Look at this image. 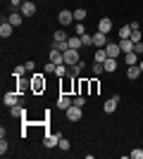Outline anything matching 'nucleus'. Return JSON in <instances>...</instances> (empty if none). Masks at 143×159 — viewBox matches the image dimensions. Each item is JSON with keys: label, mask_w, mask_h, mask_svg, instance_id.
<instances>
[{"label": "nucleus", "mask_w": 143, "mask_h": 159, "mask_svg": "<svg viewBox=\"0 0 143 159\" xmlns=\"http://www.w3.org/2000/svg\"><path fill=\"white\" fill-rule=\"evenodd\" d=\"M64 55V64L67 66H74L76 62H81V50H72V48H69L67 52H62Z\"/></svg>", "instance_id": "f257e3e1"}, {"label": "nucleus", "mask_w": 143, "mask_h": 159, "mask_svg": "<svg viewBox=\"0 0 143 159\" xmlns=\"http://www.w3.org/2000/svg\"><path fill=\"white\" fill-rule=\"evenodd\" d=\"M60 133H45V138H43V145L48 147V150H50V147H57L60 145Z\"/></svg>", "instance_id": "f03ea898"}, {"label": "nucleus", "mask_w": 143, "mask_h": 159, "mask_svg": "<svg viewBox=\"0 0 143 159\" xmlns=\"http://www.w3.org/2000/svg\"><path fill=\"white\" fill-rule=\"evenodd\" d=\"M81 109H83V107L72 105L69 109H64V114H67V119H69V121H81Z\"/></svg>", "instance_id": "7ed1b4c3"}, {"label": "nucleus", "mask_w": 143, "mask_h": 159, "mask_svg": "<svg viewBox=\"0 0 143 159\" xmlns=\"http://www.w3.org/2000/svg\"><path fill=\"white\" fill-rule=\"evenodd\" d=\"M19 12L24 14V17H34V14H36V2H34V0H29V2H21Z\"/></svg>", "instance_id": "20e7f679"}, {"label": "nucleus", "mask_w": 143, "mask_h": 159, "mask_svg": "<svg viewBox=\"0 0 143 159\" xmlns=\"http://www.w3.org/2000/svg\"><path fill=\"white\" fill-rule=\"evenodd\" d=\"M117 107H119V95H115V98H110L105 105H102V109H105V114H112L117 112Z\"/></svg>", "instance_id": "39448f33"}, {"label": "nucleus", "mask_w": 143, "mask_h": 159, "mask_svg": "<svg viewBox=\"0 0 143 159\" xmlns=\"http://www.w3.org/2000/svg\"><path fill=\"white\" fill-rule=\"evenodd\" d=\"M57 21H60L62 26H69V24L74 21V12H69V10H62L60 17H57Z\"/></svg>", "instance_id": "423d86ee"}, {"label": "nucleus", "mask_w": 143, "mask_h": 159, "mask_svg": "<svg viewBox=\"0 0 143 159\" xmlns=\"http://www.w3.org/2000/svg\"><path fill=\"white\" fill-rule=\"evenodd\" d=\"M2 102H5L7 107L17 105V102H19V93H14V90H7V93L2 95Z\"/></svg>", "instance_id": "0eeeda50"}, {"label": "nucleus", "mask_w": 143, "mask_h": 159, "mask_svg": "<svg viewBox=\"0 0 143 159\" xmlns=\"http://www.w3.org/2000/svg\"><path fill=\"white\" fill-rule=\"evenodd\" d=\"M107 43H110V40H107V33L98 31V33H95V36H93V45H95V48H105V45H107Z\"/></svg>", "instance_id": "6e6552de"}, {"label": "nucleus", "mask_w": 143, "mask_h": 159, "mask_svg": "<svg viewBox=\"0 0 143 159\" xmlns=\"http://www.w3.org/2000/svg\"><path fill=\"white\" fill-rule=\"evenodd\" d=\"M72 105H74V100L69 98V95H64V93H62L60 98H57V107H60L62 112H64V109H69V107H72Z\"/></svg>", "instance_id": "1a4fd4ad"}, {"label": "nucleus", "mask_w": 143, "mask_h": 159, "mask_svg": "<svg viewBox=\"0 0 143 159\" xmlns=\"http://www.w3.org/2000/svg\"><path fill=\"white\" fill-rule=\"evenodd\" d=\"M134 45H136V43H134L131 38H119V48H122L124 55H126V52H134Z\"/></svg>", "instance_id": "9d476101"}, {"label": "nucleus", "mask_w": 143, "mask_h": 159, "mask_svg": "<svg viewBox=\"0 0 143 159\" xmlns=\"http://www.w3.org/2000/svg\"><path fill=\"white\" fill-rule=\"evenodd\" d=\"M98 31H102V33H110V31H112V19H107V17L98 19Z\"/></svg>", "instance_id": "9b49d317"}, {"label": "nucleus", "mask_w": 143, "mask_h": 159, "mask_svg": "<svg viewBox=\"0 0 143 159\" xmlns=\"http://www.w3.org/2000/svg\"><path fill=\"white\" fill-rule=\"evenodd\" d=\"M7 21H10V24H12V26H19L21 21H24V14H21L19 10H14V12L10 14V17H7Z\"/></svg>", "instance_id": "f8f14e48"}, {"label": "nucleus", "mask_w": 143, "mask_h": 159, "mask_svg": "<svg viewBox=\"0 0 143 159\" xmlns=\"http://www.w3.org/2000/svg\"><path fill=\"white\" fill-rule=\"evenodd\" d=\"M105 52H107V57H117V55L122 52V48H119V43H107V45H105Z\"/></svg>", "instance_id": "ddd939ff"}, {"label": "nucleus", "mask_w": 143, "mask_h": 159, "mask_svg": "<svg viewBox=\"0 0 143 159\" xmlns=\"http://www.w3.org/2000/svg\"><path fill=\"white\" fill-rule=\"evenodd\" d=\"M50 62H55V64H64V55H62L60 50L50 48Z\"/></svg>", "instance_id": "4468645a"}, {"label": "nucleus", "mask_w": 143, "mask_h": 159, "mask_svg": "<svg viewBox=\"0 0 143 159\" xmlns=\"http://www.w3.org/2000/svg\"><path fill=\"white\" fill-rule=\"evenodd\" d=\"M12 24H10V21H2V24H0V36H2V38H10V36H12Z\"/></svg>", "instance_id": "2eb2a0df"}, {"label": "nucleus", "mask_w": 143, "mask_h": 159, "mask_svg": "<svg viewBox=\"0 0 143 159\" xmlns=\"http://www.w3.org/2000/svg\"><path fill=\"white\" fill-rule=\"evenodd\" d=\"M102 66H105V71H107V74H112L117 69V57H107V60L102 62Z\"/></svg>", "instance_id": "dca6fc26"}, {"label": "nucleus", "mask_w": 143, "mask_h": 159, "mask_svg": "<svg viewBox=\"0 0 143 159\" xmlns=\"http://www.w3.org/2000/svg\"><path fill=\"white\" fill-rule=\"evenodd\" d=\"M141 66L138 64H134V66H126V76H129V79H138V76H141Z\"/></svg>", "instance_id": "f3484780"}, {"label": "nucleus", "mask_w": 143, "mask_h": 159, "mask_svg": "<svg viewBox=\"0 0 143 159\" xmlns=\"http://www.w3.org/2000/svg\"><path fill=\"white\" fill-rule=\"evenodd\" d=\"M10 114H12L14 119H19V116H24L26 112H24V107H21L19 102H17V105H12V107H10Z\"/></svg>", "instance_id": "a211bd4d"}, {"label": "nucleus", "mask_w": 143, "mask_h": 159, "mask_svg": "<svg viewBox=\"0 0 143 159\" xmlns=\"http://www.w3.org/2000/svg\"><path fill=\"white\" fill-rule=\"evenodd\" d=\"M67 43H69V48H72V50H81V48H83L81 36H76V38H67Z\"/></svg>", "instance_id": "6ab92c4d"}, {"label": "nucleus", "mask_w": 143, "mask_h": 159, "mask_svg": "<svg viewBox=\"0 0 143 159\" xmlns=\"http://www.w3.org/2000/svg\"><path fill=\"white\" fill-rule=\"evenodd\" d=\"M124 62H126V66L138 64V55L136 52H126V55H124Z\"/></svg>", "instance_id": "aec40b11"}, {"label": "nucleus", "mask_w": 143, "mask_h": 159, "mask_svg": "<svg viewBox=\"0 0 143 159\" xmlns=\"http://www.w3.org/2000/svg\"><path fill=\"white\" fill-rule=\"evenodd\" d=\"M105 60H107V52H105V48H98V52L93 55V62H100V64H102Z\"/></svg>", "instance_id": "412c9836"}, {"label": "nucleus", "mask_w": 143, "mask_h": 159, "mask_svg": "<svg viewBox=\"0 0 143 159\" xmlns=\"http://www.w3.org/2000/svg\"><path fill=\"white\" fill-rule=\"evenodd\" d=\"M55 76H60V79H62V76H69L67 64H57V66H55Z\"/></svg>", "instance_id": "4be33fe9"}, {"label": "nucleus", "mask_w": 143, "mask_h": 159, "mask_svg": "<svg viewBox=\"0 0 143 159\" xmlns=\"http://www.w3.org/2000/svg\"><path fill=\"white\" fill-rule=\"evenodd\" d=\"M81 71H83V60H81V62H76V64L69 69V76H79Z\"/></svg>", "instance_id": "5701e85b"}, {"label": "nucleus", "mask_w": 143, "mask_h": 159, "mask_svg": "<svg viewBox=\"0 0 143 159\" xmlns=\"http://www.w3.org/2000/svg\"><path fill=\"white\" fill-rule=\"evenodd\" d=\"M31 86H34V90H41V88L45 86V83H43V74H36V76H34V83H31Z\"/></svg>", "instance_id": "b1692460"}, {"label": "nucleus", "mask_w": 143, "mask_h": 159, "mask_svg": "<svg viewBox=\"0 0 143 159\" xmlns=\"http://www.w3.org/2000/svg\"><path fill=\"white\" fill-rule=\"evenodd\" d=\"M86 19V10H83V7H76L74 10V21H83Z\"/></svg>", "instance_id": "393cba45"}, {"label": "nucleus", "mask_w": 143, "mask_h": 159, "mask_svg": "<svg viewBox=\"0 0 143 159\" xmlns=\"http://www.w3.org/2000/svg\"><path fill=\"white\" fill-rule=\"evenodd\" d=\"M131 31H134L131 26H122L119 29V38H131Z\"/></svg>", "instance_id": "a878e982"}, {"label": "nucleus", "mask_w": 143, "mask_h": 159, "mask_svg": "<svg viewBox=\"0 0 143 159\" xmlns=\"http://www.w3.org/2000/svg\"><path fill=\"white\" fill-rule=\"evenodd\" d=\"M129 157H131V159H143V147H136V150H131Z\"/></svg>", "instance_id": "bb28decb"}, {"label": "nucleus", "mask_w": 143, "mask_h": 159, "mask_svg": "<svg viewBox=\"0 0 143 159\" xmlns=\"http://www.w3.org/2000/svg\"><path fill=\"white\" fill-rule=\"evenodd\" d=\"M102 71H105V66H102L100 62H93V76H100Z\"/></svg>", "instance_id": "cd10ccee"}, {"label": "nucleus", "mask_w": 143, "mask_h": 159, "mask_svg": "<svg viewBox=\"0 0 143 159\" xmlns=\"http://www.w3.org/2000/svg\"><path fill=\"white\" fill-rule=\"evenodd\" d=\"M57 147H60L62 152H67L69 147H72V143H69V140H67V138H60V145H57Z\"/></svg>", "instance_id": "c85d7f7f"}, {"label": "nucleus", "mask_w": 143, "mask_h": 159, "mask_svg": "<svg viewBox=\"0 0 143 159\" xmlns=\"http://www.w3.org/2000/svg\"><path fill=\"white\" fill-rule=\"evenodd\" d=\"M74 31H76V36H83V33H86V26H83V21H76Z\"/></svg>", "instance_id": "c756f323"}, {"label": "nucleus", "mask_w": 143, "mask_h": 159, "mask_svg": "<svg viewBox=\"0 0 143 159\" xmlns=\"http://www.w3.org/2000/svg\"><path fill=\"white\" fill-rule=\"evenodd\" d=\"M67 38H69V36H67L64 31H55V33H53V40H67Z\"/></svg>", "instance_id": "7c9ffc66"}, {"label": "nucleus", "mask_w": 143, "mask_h": 159, "mask_svg": "<svg viewBox=\"0 0 143 159\" xmlns=\"http://www.w3.org/2000/svg\"><path fill=\"white\" fill-rule=\"evenodd\" d=\"M81 43H83V48H86V45H93V36L83 33V36H81Z\"/></svg>", "instance_id": "2f4dec72"}, {"label": "nucleus", "mask_w": 143, "mask_h": 159, "mask_svg": "<svg viewBox=\"0 0 143 159\" xmlns=\"http://www.w3.org/2000/svg\"><path fill=\"white\" fill-rule=\"evenodd\" d=\"M7 150H10V145H7V140L2 138V140H0V154L5 157V154H7Z\"/></svg>", "instance_id": "473e14b6"}, {"label": "nucleus", "mask_w": 143, "mask_h": 159, "mask_svg": "<svg viewBox=\"0 0 143 159\" xmlns=\"http://www.w3.org/2000/svg\"><path fill=\"white\" fill-rule=\"evenodd\" d=\"M55 66H57L55 62H48V64L43 66V71H45V74H55Z\"/></svg>", "instance_id": "72a5a7b5"}, {"label": "nucleus", "mask_w": 143, "mask_h": 159, "mask_svg": "<svg viewBox=\"0 0 143 159\" xmlns=\"http://www.w3.org/2000/svg\"><path fill=\"white\" fill-rule=\"evenodd\" d=\"M131 40H134V43H141V29L131 31Z\"/></svg>", "instance_id": "f704fd0d"}, {"label": "nucleus", "mask_w": 143, "mask_h": 159, "mask_svg": "<svg viewBox=\"0 0 143 159\" xmlns=\"http://www.w3.org/2000/svg\"><path fill=\"white\" fill-rule=\"evenodd\" d=\"M74 105L76 107H83V105H86V98H83V95H76V98H74Z\"/></svg>", "instance_id": "c9c22d12"}, {"label": "nucleus", "mask_w": 143, "mask_h": 159, "mask_svg": "<svg viewBox=\"0 0 143 159\" xmlns=\"http://www.w3.org/2000/svg\"><path fill=\"white\" fill-rule=\"evenodd\" d=\"M24 71H26V66H14V76H17V79H21V74H24Z\"/></svg>", "instance_id": "e433bc0d"}, {"label": "nucleus", "mask_w": 143, "mask_h": 159, "mask_svg": "<svg viewBox=\"0 0 143 159\" xmlns=\"http://www.w3.org/2000/svg\"><path fill=\"white\" fill-rule=\"evenodd\" d=\"M21 2H24V0H10V5H12V10H19V7H21Z\"/></svg>", "instance_id": "4c0bfd02"}, {"label": "nucleus", "mask_w": 143, "mask_h": 159, "mask_svg": "<svg viewBox=\"0 0 143 159\" xmlns=\"http://www.w3.org/2000/svg\"><path fill=\"white\" fill-rule=\"evenodd\" d=\"M134 52H136V55H143V43H136V45H134Z\"/></svg>", "instance_id": "58836bf2"}, {"label": "nucleus", "mask_w": 143, "mask_h": 159, "mask_svg": "<svg viewBox=\"0 0 143 159\" xmlns=\"http://www.w3.org/2000/svg\"><path fill=\"white\" fill-rule=\"evenodd\" d=\"M24 66H26V71H34V69H36V64H34V62H26Z\"/></svg>", "instance_id": "ea45409f"}, {"label": "nucleus", "mask_w": 143, "mask_h": 159, "mask_svg": "<svg viewBox=\"0 0 143 159\" xmlns=\"http://www.w3.org/2000/svg\"><path fill=\"white\" fill-rule=\"evenodd\" d=\"M138 66H141V71H143V62H141V64H138Z\"/></svg>", "instance_id": "a19ab883"}, {"label": "nucleus", "mask_w": 143, "mask_h": 159, "mask_svg": "<svg viewBox=\"0 0 143 159\" xmlns=\"http://www.w3.org/2000/svg\"><path fill=\"white\" fill-rule=\"evenodd\" d=\"M24 2H29V0H24Z\"/></svg>", "instance_id": "79ce46f5"}]
</instances>
